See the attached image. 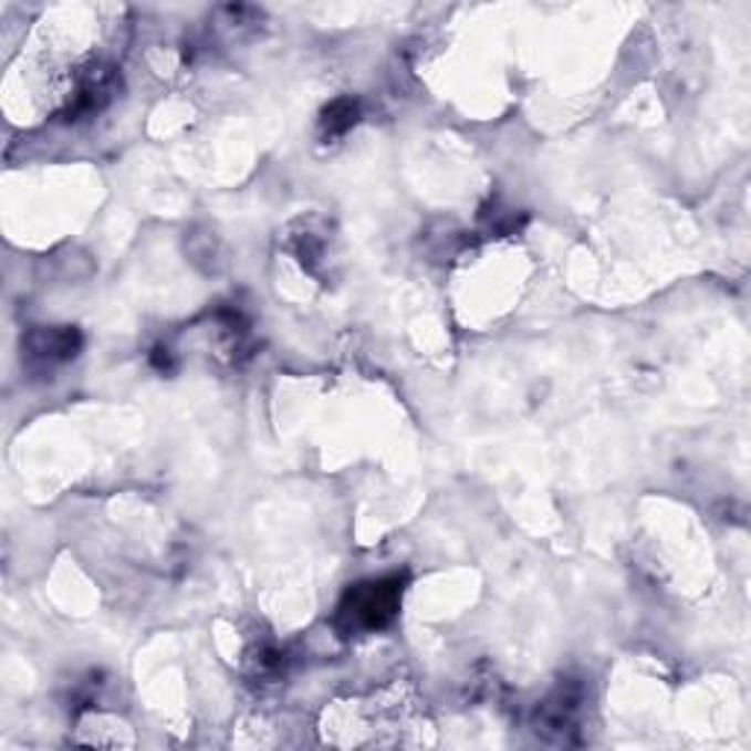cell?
Returning <instances> with one entry per match:
<instances>
[{"instance_id": "6da1fadb", "label": "cell", "mask_w": 751, "mask_h": 751, "mask_svg": "<svg viewBox=\"0 0 751 751\" xmlns=\"http://www.w3.org/2000/svg\"><path fill=\"white\" fill-rule=\"evenodd\" d=\"M403 599L399 578L358 584L341 605V619H346V632H373L394 619Z\"/></svg>"}, {"instance_id": "7a4b0ae2", "label": "cell", "mask_w": 751, "mask_h": 751, "mask_svg": "<svg viewBox=\"0 0 751 751\" xmlns=\"http://www.w3.org/2000/svg\"><path fill=\"white\" fill-rule=\"evenodd\" d=\"M355 103L353 101H338L335 106H330L326 109V118H323V124L330 127L332 136H338V133H344V129H350L355 124Z\"/></svg>"}]
</instances>
